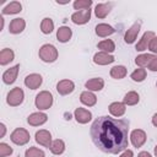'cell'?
<instances>
[{
	"label": "cell",
	"mask_w": 157,
	"mask_h": 157,
	"mask_svg": "<svg viewBox=\"0 0 157 157\" xmlns=\"http://www.w3.org/2000/svg\"><path fill=\"white\" fill-rule=\"evenodd\" d=\"M129 120L103 115L97 118L90 129L93 144L105 153L117 155L126 150L129 136Z\"/></svg>",
	"instance_id": "cell-1"
},
{
	"label": "cell",
	"mask_w": 157,
	"mask_h": 157,
	"mask_svg": "<svg viewBox=\"0 0 157 157\" xmlns=\"http://www.w3.org/2000/svg\"><path fill=\"white\" fill-rule=\"evenodd\" d=\"M39 59L44 63H54L58 59V50L53 44H43L38 52Z\"/></svg>",
	"instance_id": "cell-2"
},
{
	"label": "cell",
	"mask_w": 157,
	"mask_h": 157,
	"mask_svg": "<svg viewBox=\"0 0 157 157\" xmlns=\"http://www.w3.org/2000/svg\"><path fill=\"white\" fill-rule=\"evenodd\" d=\"M34 104L39 110L49 109L53 104V94L49 91H40L34 99Z\"/></svg>",
	"instance_id": "cell-3"
},
{
	"label": "cell",
	"mask_w": 157,
	"mask_h": 157,
	"mask_svg": "<svg viewBox=\"0 0 157 157\" xmlns=\"http://www.w3.org/2000/svg\"><path fill=\"white\" fill-rule=\"evenodd\" d=\"M29 132L23 129V128H16L11 135H10V139L11 141L15 144V145H18V146H23L26 145L28 141H29Z\"/></svg>",
	"instance_id": "cell-4"
},
{
	"label": "cell",
	"mask_w": 157,
	"mask_h": 157,
	"mask_svg": "<svg viewBox=\"0 0 157 157\" xmlns=\"http://www.w3.org/2000/svg\"><path fill=\"white\" fill-rule=\"evenodd\" d=\"M23 98H25L23 90L21 87H15L7 93L6 102L10 107H17L23 102Z\"/></svg>",
	"instance_id": "cell-5"
},
{
	"label": "cell",
	"mask_w": 157,
	"mask_h": 157,
	"mask_svg": "<svg viewBox=\"0 0 157 157\" xmlns=\"http://www.w3.org/2000/svg\"><path fill=\"white\" fill-rule=\"evenodd\" d=\"M90 18H91V10L90 9L80 10V11H76L71 15V21L75 25H85L90 21Z\"/></svg>",
	"instance_id": "cell-6"
},
{
	"label": "cell",
	"mask_w": 157,
	"mask_h": 157,
	"mask_svg": "<svg viewBox=\"0 0 157 157\" xmlns=\"http://www.w3.org/2000/svg\"><path fill=\"white\" fill-rule=\"evenodd\" d=\"M34 139H36V142L37 144H39V145H42L44 147H48V148H50L52 142H53L52 141V134L48 130H44V129L38 130L36 132Z\"/></svg>",
	"instance_id": "cell-7"
},
{
	"label": "cell",
	"mask_w": 157,
	"mask_h": 157,
	"mask_svg": "<svg viewBox=\"0 0 157 157\" xmlns=\"http://www.w3.org/2000/svg\"><path fill=\"white\" fill-rule=\"evenodd\" d=\"M130 141L134 147H141L146 142V132L141 129H135L130 134Z\"/></svg>",
	"instance_id": "cell-8"
},
{
	"label": "cell",
	"mask_w": 157,
	"mask_h": 157,
	"mask_svg": "<svg viewBox=\"0 0 157 157\" xmlns=\"http://www.w3.org/2000/svg\"><path fill=\"white\" fill-rule=\"evenodd\" d=\"M140 28H141V21H136V22L126 31V33H125V36H124L125 43H128V44L134 43V42L136 40V38H137V34H139V32H140Z\"/></svg>",
	"instance_id": "cell-9"
},
{
	"label": "cell",
	"mask_w": 157,
	"mask_h": 157,
	"mask_svg": "<svg viewBox=\"0 0 157 157\" xmlns=\"http://www.w3.org/2000/svg\"><path fill=\"white\" fill-rule=\"evenodd\" d=\"M155 36H156V34H155L153 31H147V32H145V33L142 34L141 39H140V40L137 42V44L135 45V49H136L137 52H144V50L148 49V45H150V43H151V40H152V38H153Z\"/></svg>",
	"instance_id": "cell-10"
},
{
	"label": "cell",
	"mask_w": 157,
	"mask_h": 157,
	"mask_svg": "<svg viewBox=\"0 0 157 157\" xmlns=\"http://www.w3.org/2000/svg\"><path fill=\"white\" fill-rule=\"evenodd\" d=\"M48 120V115L45 113H42V112H36V113H32L28 115L27 118V123L32 126H39V125H43L45 121Z\"/></svg>",
	"instance_id": "cell-11"
},
{
	"label": "cell",
	"mask_w": 157,
	"mask_h": 157,
	"mask_svg": "<svg viewBox=\"0 0 157 157\" xmlns=\"http://www.w3.org/2000/svg\"><path fill=\"white\" fill-rule=\"evenodd\" d=\"M43 82V78L39 74H29L25 77V85L29 90H37Z\"/></svg>",
	"instance_id": "cell-12"
},
{
	"label": "cell",
	"mask_w": 157,
	"mask_h": 157,
	"mask_svg": "<svg viewBox=\"0 0 157 157\" xmlns=\"http://www.w3.org/2000/svg\"><path fill=\"white\" fill-rule=\"evenodd\" d=\"M75 90V83L71 80H61L56 83V91L61 96H66Z\"/></svg>",
	"instance_id": "cell-13"
},
{
	"label": "cell",
	"mask_w": 157,
	"mask_h": 157,
	"mask_svg": "<svg viewBox=\"0 0 157 157\" xmlns=\"http://www.w3.org/2000/svg\"><path fill=\"white\" fill-rule=\"evenodd\" d=\"M74 117H75V119H76L77 123H80V124H86V123H88V121L92 119V113H91L90 110L85 109V108L78 107V108L75 109Z\"/></svg>",
	"instance_id": "cell-14"
},
{
	"label": "cell",
	"mask_w": 157,
	"mask_h": 157,
	"mask_svg": "<svg viewBox=\"0 0 157 157\" xmlns=\"http://www.w3.org/2000/svg\"><path fill=\"white\" fill-rule=\"evenodd\" d=\"M114 56L105 52H98L93 55V63L97 65H108L114 61Z\"/></svg>",
	"instance_id": "cell-15"
},
{
	"label": "cell",
	"mask_w": 157,
	"mask_h": 157,
	"mask_svg": "<svg viewBox=\"0 0 157 157\" xmlns=\"http://www.w3.org/2000/svg\"><path fill=\"white\" fill-rule=\"evenodd\" d=\"M18 69H20V64H17V65H15V66L7 69V70L2 74V81H4V83H6V85L13 83V82L16 81V78H17Z\"/></svg>",
	"instance_id": "cell-16"
},
{
	"label": "cell",
	"mask_w": 157,
	"mask_h": 157,
	"mask_svg": "<svg viewBox=\"0 0 157 157\" xmlns=\"http://www.w3.org/2000/svg\"><path fill=\"white\" fill-rule=\"evenodd\" d=\"M26 27V22L23 18L21 17H17V18H13L10 25H9V32L12 33V34H18L21 33Z\"/></svg>",
	"instance_id": "cell-17"
},
{
	"label": "cell",
	"mask_w": 157,
	"mask_h": 157,
	"mask_svg": "<svg viewBox=\"0 0 157 157\" xmlns=\"http://www.w3.org/2000/svg\"><path fill=\"white\" fill-rule=\"evenodd\" d=\"M113 4L112 2H102V4H97L94 7V15L98 18H104L112 10Z\"/></svg>",
	"instance_id": "cell-18"
},
{
	"label": "cell",
	"mask_w": 157,
	"mask_h": 157,
	"mask_svg": "<svg viewBox=\"0 0 157 157\" xmlns=\"http://www.w3.org/2000/svg\"><path fill=\"white\" fill-rule=\"evenodd\" d=\"M85 87L87 88V91H101L104 87V80L101 77L90 78L88 81H86Z\"/></svg>",
	"instance_id": "cell-19"
},
{
	"label": "cell",
	"mask_w": 157,
	"mask_h": 157,
	"mask_svg": "<svg viewBox=\"0 0 157 157\" xmlns=\"http://www.w3.org/2000/svg\"><path fill=\"white\" fill-rule=\"evenodd\" d=\"M108 109H109V113L113 117H117L118 118V117L124 115V113L126 110V105L123 102H113V103L109 104Z\"/></svg>",
	"instance_id": "cell-20"
},
{
	"label": "cell",
	"mask_w": 157,
	"mask_h": 157,
	"mask_svg": "<svg viewBox=\"0 0 157 157\" xmlns=\"http://www.w3.org/2000/svg\"><path fill=\"white\" fill-rule=\"evenodd\" d=\"M71 36H72V31L70 27L67 26H61L59 27V29L56 31V38L59 42L61 43H66L71 39Z\"/></svg>",
	"instance_id": "cell-21"
},
{
	"label": "cell",
	"mask_w": 157,
	"mask_h": 157,
	"mask_svg": "<svg viewBox=\"0 0 157 157\" xmlns=\"http://www.w3.org/2000/svg\"><path fill=\"white\" fill-rule=\"evenodd\" d=\"M80 101H81L82 104H85L87 107H92V105H94L97 103V97L91 91H83L80 94Z\"/></svg>",
	"instance_id": "cell-22"
},
{
	"label": "cell",
	"mask_w": 157,
	"mask_h": 157,
	"mask_svg": "<svg viewBox=\"0 0 157 157\" xmlns=\"http://www.w3.org/2000/svg\"><path fill=\"white\" fill-rule=\"evenodd\" d=\"M114 32H115V29L107 23H98L96 26V34L98 37H108V36L113 34Z\"/></svg>",
	"instance_id": "cell-23"
},
{
	"label": "cell",
	"mask_w": 157,
	"mask_h": 157,
	"mask_svg": "<svg viewBox=\"0 0 157 157\" xmlns=\"http://www.w3.org/2000/svg\"><path fill=\"white\" fill-rule=\"evenodd\" d=\"M22 11V5L18 1H11L2 9V15H15Z\"/></svg>",
	"instance_id": "cell-24"
},
{
	"label": "cell",
	"mask_w": 157,
	"mask_h": 157,
	"mask_svg": "<svg viewBox=\"0 0 157 157\" xmlns=\"http://www.w3.org/2000/svg\"><path fill=\"white\" fill-rule=\"evenodd\" d=\"M15 59V53L10 48H4L0 52V65H7Z\"/></svg>",
	"instance_id": "cell-25"
},
{
	"label": "cell",
	"mask_w": 157,
	"mask_h": 157,
	"mask_svg": "<svg viewBox=\"0 0 157 157\" xmlns=\"http://www.w3.org/2000/svg\"><path fill=\"white\" fill-rule=\"evenodd\" d=\"M139 101H140V96H139V93L135 92V91L128 92V93L124 96V98H123V103H124L125 105H135V104L139 103Z\"/></svg>",
	"instance_id": "cell-26"
},
{
	"label": "cell",
	"mask_w": 157,
	"mask_h": 157,
	"mask_svg": "<svg viewBox=\"0 0 157 157\" xmlns=\"http://www.w3.org/2000/svg\"><path fill=\"white\" fill-rule=\"evenodd\" d=\"M153 58H155V55H152V54H140L135 58V64L140 67H145V66L150 65V63L152 61Z\"/></svg>",
	"instance_id": "cell-27"
},
{
	"label": "cell",
	"mask_w": 157,
	"mask_h": 157,
	"mask_svg": "<svg viewBox=\"0 0 157 157\" xmlns=\"http://www.w3.org/2000/svg\"><path fill=\"white\" fill-rule=\"evenodd\" d=\"M110 76L115 80H121L126 76V67L123 65H115L110 69Z\"/></svg>",
	"instance_id": "cell-28"
},
{
	"label": "cell",
	"mask_w": 157,
	"mask_h": 157,
	"mask_svg": "<svg viewBox=\"0 0 157 157\" xmlns=\"http://www.w3.org/2000/svg\"><path fill=\"white\" fill-rule=\"evenodd\" d=\"M97 48L101 49V52H105V53H112L115 50V44L112 39H104L102 42H99L97 44Z\"/></svg>",
	"instance_id": "cell-29"
},
{
	"label": "cell",
	"mask_w": 157,
	"mask_h": 157,
	"mask_svg": "<svg viewBox=\"0 0 157 157\" xmlns=\"http://www.w3.org/2000/svg\"><path fill=\"white\" fill-rule=\"evenodd\" d=\"M50 151L53 155H61L64 151H65V142L60 139H56L52 142V146H50Z\"/></svg>",
	"instance_id": "cell-30"
},
{
	"label": "cell",
	"mask_w": 157,
	"mask_h": 157,
	"mask_svg": "<svg viewBox=\"0 0 157 157\" xmlns=\"http://www.w3.org/2000/svg\"><path fill=\"white\" fill-rule=\"evenodd\" d=\"M53 29H54V22H53V20L49 18V17L43 18L42 22H40V31L44 34H49V33L53 32Z\"/></svg>",
	"instance_id": "cell-31"
},
{
	"label": "cell",
	"mask_w": 157,
	"mask_h": 157,
	"mask_svg": "<svg viewBox=\"0 0 157 157\" xmlns=\"http://www.w3.org/2000/svg\"><path fill=\"white\" fill-rule=\"evenodd\" d=\"M130 77L135 82H142L146 78V70L144 67H139V69H136L135 71L131 72Z\"/></svg>",
	"instance_id": "cell-32"
},
{
	"label": "cell",
	"mask_w": 157,
	"mask_h": 157,
	"mask_svg": "<svg viewBox=\"0 0 157 157\" xmlns=\"http://www.w3.org/2000/svg\"><path fill=\"white\" fill-rule=\"evenodd\" d=\"M25 157H45V153H44L42 150H39V148L32 146V147H29L28 150H26Z\"/></svg>",
	"instance_id": "cell-33"
},
{
	"label": "cell",
	"mask_w": 157,
	"mask_h": 157,
	"mask_svg": "<svg viewBox=\"0 0 157 157\" xmlns=\"http://www.w3.org/2000/svg\"><path fill=\"white\" fill-rule=\"evenodd\" d=\"M72 5H74V9L77 11L86 10V9H90V6L92 5V0H76Z\"/></svg>",
	"instance_id": "cell-34"
},
{
	"label": "cell",
	"mask_w": 157,
	"mask_h": 157,
	"mask_svg": "<svg viewBox=\"0 0 157 157\" xmlns=\"http://www.w3.org/2000/svg\"><path fill=\"white\" fill-rule=\"evenodd\" d=\"M13 152V150L5 142H1L0 144V157H6V156H10L11 153Z\"/></svg>",
	"instance_id": "cell-35"
},
{
	"label": "cell",
	"mask_w": 157,
	"mask_h": 157,
	"mask_svg": "<svg viewBox=\"0 0 157 157\" xmlns=\"http://www.w3.org/2000/svg\"><path fill=\"white\" fill-rule=\"evenodd\" d=\"M148 49L152 52V53H157V36H155L148 45Z\"/></svg>",
	"instance_id": "cell-36"
},
{
	"label": "cell",
	"mask_w": 157,
	"mask_h": 157,
	"mask_svg": "<svg viewBox=\"0 0 157 157\" xmlns=\"http://www.w3.org/2000/svg\"><path fill=\"white\" fill-rule=\"evenodd\" d=\"M147 67H148V70H151V71H157V56H155V58L152 59V61L150 63V65H148Z\"/></svg>",
	"instance_id": "cell-37"
},
{
	"label": "cell",
	"mask_w": 157,
	"mask_h": 157,
	"mask_svg": "<svg viewBox=\"0 0 157 157\" xmlns=\"http://www.w3.org/2000/svg\"><path fill=\"white\" fill-rule=\"evenodd\" d=\"M119 157H134V152L131 150H125V151H123V153Z\"/></svg>",
	"instance_id": "cell-38"
},
{
	"label": "cell",
	"mask_w": 157,
	"mask_h": 157,
	"mask_svg": "<svg viewBox=\"0 0 157 157\" xmlns=\"http://www.w3.org/2000/svg\"><path fill=\"white\" fill-rule=\"evenodd\" d=\"M0 129H1V134H0V137H4L5 136V132H6V126H5V124H0Z\"/></svg>",
	"instance_id": "cell-39"
},
{
	"label": "cell",
	"mask_w": 157,
	"mask_h": 157,
	"mask_svg": "<svg viewBox=\"0 0 157 157\" xmlns=\"http://www.w3.org/2000/svg\"><path fill=\"white\" fill-rule=\"evenodd\" d=\"M137 157H152L147 151H142V152H140L139 155H137Z\"/></svg>",
	"instance_id": "cell-40"
},
{
	"label": "cell",
	"mask_w": 157,
	"mask_h": 157,
	"mask_svg": "<svg viewBox=\"0 0 157 157\" xmlns=\"http://www.w3.org/2000/svg\"><path fill=\"white\" fill-rule=\"evenodd\" d=\"M152 124L157 128V113H156V114H153V117H152Z\"/></svg>",
	"instance_id": "cell-41"
},
{
	"label": "cell",
	"mask_w": 157,
	"mask_h": 157,
	"mask_svg": "<svg viewBox=\"0 0 157 157\" xmlns=\"http://www.w3.org/2000/svg\"><path fill=\"white\" fill-rule=\"evenodd\" d=\"M155 156L157 157V145H156V147H155Z\"/></svg>",
	"instance_id": "cell-42"
},
{
	"label": "cell",
	"mask_w": 157,
	"mask_h": 157,
	"mask_svg": "<svg viewBox=\"0 0 157 157\" xmlns=\"http://www.w3.org/2000/svg\"><path fill=\"white\" fill-rule=\"evenodd\" d=\"M156 86H157V82H156Z\"/></svg>",
	"instance_id": "cell-43"
}]
</instances>
